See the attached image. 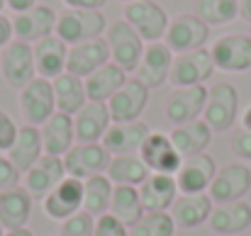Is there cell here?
I'll use <instances>...</instances> for the list:
<instances>
[{
  "label": "cell",
  "instance_id": "cell-1",
  "mask_svg": "<svg viewBox=\"0 0 251 236\" xmlns=\"http://www.w3.org/2000/svg\"><path fill=\"white\" fill-rule=\"evenodd\" d=\"M105 42L110 47V61L117 64L125 73H134L142 54H144V39L134 32V27L127 20H117L107 24L105 29Z\"/></svg>",
  "mask_w": 251,
  "mask_h": 236
},
{
  "label": "cell",
  "instance_id": "cell-2",
  "mask_svg": "<svg viewBox=\"0 0 251 236\" xmlns=\"http://www.w3.org/2000/svg\"><path fill=\"white\" fill-rule=\"evenodd\" d=\"M107 29V20L102 15V10H64L56 20V37L61 42H66L69 47L90 42V39H100L102 32Z\"/></svg>",
  "mask_w": 251,
  "mask_h": 236
},
{
  "label": "cell",
  "instance_id": "cell-3",
  "mask_svg": "<svg viewBox=\"0 0 251 236\" xmlns=\"http://www.w3.org/2000/svg\"><path fill=\"white\" fill-rule=\"evenodd\" d=\"M237 112H239V93L232 83H217L207 90L202 119L212 132H227L237 122Z\"/></svg>",
  "mask_w": 251,
  "mask_h": 236
},
{
  "label": "cell",
  "instance_id": "cell-4",
  "mask_svg": "<svg viewBox=\"0 0 251 236\" xmlns=\"http://www.w3.org/2000/svg\"><path fill=\"white\" fill-rule=\"evenodd\" d=\"M125 20L134 27V32L147 42H164L168 29V15L166 10L156 0H137L125 7Z\"/></svg>",
  "mask_w": 251,
  "mask_h": 236
},
{
  "label": "cell",
  "instance_id": "cell-5",
  "mask_svg": "<svg viewBox=\"0 0 251 236\" xmlns=\"http://www.w3.org/2000/svg\"><path fill=\"white\" fill-rule=\"evenodd\" d=\"M207 37H210V27L195 12H183L168 22L164 44L173 54H185V51L202 49Z\"/></svg>",
  "mask_w": 251,
  "mask_h": 236
},
{
  "label": "cell",
  "instance_id": "cell-6",
  "mask_svg": "<svg viewBox=\"0 0 251 236\" xmlns=\"http://www.w3.org/2000/svg\"><path fill=\"white\" fill-rule=\"evenodd\" d=\"M0 73L5 83L15 90H22L29 80L37 78V66H34V51L32 44L12 39L5 49H2V59H0Z\"/></svg>",
  "mask_w": 251,
  "mask_h": 236
},
{
  "label": "cell",
  "instance_id": "cell-7",
  "mask_svg": "<svg viewBox=\"0 0 251 236\" xmlns=\"http://www.w3.org/2000/svg\"><path fill=\"white\" fill-rule=\"evenodd\" d=\"M215 69L227 73H242L251 69V34L232 32L217 37V42L210 49Z\"/></svg>",
  "mask_w": 251,
  "mask_h": 236
},
{
  "label": "cell",
  "instance_id": "cell-8",
  "mask_svg": "<svg viewBox=\"0 0 251 236\" xmlns=\"http://www.w3.org/2000/svg\"><path fill=\"white\" fill-rule=\"evenodd\" d=\"M20 110L27 119V124L42 127L54 112H56V97H54V85L47 78L29 80L22 90H20Z\"/></svg>",
  "mask_w": 251,
  "mask_h": 236
},
{
  "label": "cell",
  "instance_id": "cell-9",
  "mask_svg": "<svg viewBox=\"0 0 251 236\" xmlns=\"http://www.w3.org/2000/svg\"><path fill=\"white\" fill-rule=\"evenodd\" d=\"M215 71V61L210 49H195V51H185V54H176L173 56V66H171V76L168 83L173 88H190V85H202L205 80L212 76Z\"/></svg>",
  "mask_w": 251,
  "mask_h": 236
},
{
  "label": "cell",
  "instance_id": "cell-10",
  "mask_svg": "<svg viewBox=\"0 0 251 236\" xmlns=\"http://www.w3.org/2000/svg\"><path fill=\"white\" fill-rule=\"evenodd\" d=\"M59 15L49 5H34L25 12H15L12 17V37L27 44H37L44 37H51L56 32Z\"/></svg>",
  "mask_w": 251,
  "mask_h": 236
},
{
  "label": "cell",
  "instance_id": "cell-11",
  "mask_svg": "<svg viewBox=\"0 0 251 236\" xmlns=\"http://www.w3.org/2000/svg\"><path fill=\"white\" fill-rule=\"evenodd\" d=\"M251 190V168L244 163H227L217 170L207 195L212 197L215 205H225V202H237L244 200L247 192Z\"/></svg>",
  "mask_w": 251,
  "mask_h": 236
},
{
  "label": "cell",
  "instance_id": "cell-12",
  "mask_svg": "<svg viewBox=\"0 0 251 236\" xmlns=\"http://www.w3.org/2000/svg\"><path fill=\"white\" fill-rule=\"evenodd\" d=\"M110 161H112V154L102 144H76L64 156V168H66V175L88 180L93 175L107 173Z\"/></svg>",
  "mask_w": 251,
  "mask_h": 236
},
{
  "label": "cell",
  "instance_id": "cell-13",
  "mask_svg": "<svg viewBox=\"0 0 251 236\" xmlns=\"http://www.w3.org/2000/svg\"><path fill=\"white\" fill-rule=\"evenodd\" d=\"M42 205H44V214H47L49 219L59 222V224H61L64 219L78 214V212L83 210V180L66 175V178L42 200Z\"/></svg>",
  "mask_w": 251,
  "mask_h": 236
},
{
  "label": "cell",
  "instance_id": "cell-14",
  "mask_svg": "<svg viewBox=\"0 0 251 236\" xmlns=\"http://www.w3.org/2000/svg\"><path fill=\"white\" fill-rule=\"evenodd\" d=\"M149 105V88L137 78H127V83L110 97L107 110L112 122H137L139 115Z\"/></svg>",
  "mask_w": 251,
  "mask_h": 236
},
{
  "label": "cell",
  "instance_id": "cell-15",
  "mask_svg": "<svg viewBox=\"0 0 251 236\" xmlns=\"http://www.w3.org/2000/svg\"><path fill=\"white\" fill-rule=\"evenodd\" d=\"M215 175H217L215 158L207 156V154H198V156L183 158V163L176 173V183H178V190L183 195H198V192L210 190Z\"/></svg>",
  "mask_w": 251,
  "mask_h": 236
},
{
  "label": "cell",
  "instance_id": "cell-16",
  "mask_svg": "<svg viewBox=\"0 0 251 236\" xmlns=\"http://www.w3.org/2000/svg\"><path fill=\"white\" fill-rule=\"evenodd\" d=\"M173 51L168 49L164 42H151L147 44L144 54H142V61L134 71V78L139 83H144L149 90L154 88H161L164 83H168L171 76V66H173Z\"/></svg>",
  "mask_w": 251,
  "mask_h": 236
},
{
  "label": "cell",
  "instance_id": "cell-17",
  "mask_svg": "<svg viewBox=\"0 0 251 236\" xmlns=\"http://www.w3.org/2000/svg\"><path fill=\"white\" fill-rule=\"evenodd\" d=\"M207 102V88L205 85H190V88H176L166 100V119L178 127L193 119L202 117Z\"/></svg>",
  "mask_w": 251,
  "mask_h": 236
},
{
  "label": "cell",
  "instance_id": "cell-18",
  "mask_svg": "<svg viewBox=\"0 0 251 236\" xmlns=\"http://www.w3.org/2000/svg\"><path fill=\"white\" fill-rule=\"evenodd\" d=\"M112 117L107 110V102L88 100L83 107L74 115V129H76V144H100L105 132L110 129Z\"/></svg>",
  "mask_w": 251,
  "mask_h": 236
},
{
  "label": "cell",
  "instance_id": "cell-19",
  "mask_svg": "<svg viewBox=\"0 0 251 236\" xmlns=\"http://www.w3.org/2000/svg\"><path fill=\"white\" fill-rule=\"evenodd\" d=\"M64 178H66L64 158L44 154L25 173V190L32 195V200H44Z\"/></svg>",
  "mask_w": 251,
  "mask_h": 236
},
{
  "label": "cell",
  "instance_id": "cell-20",
  "mask_svg": "<svg viewBox=\"0 0 251 236\" xmlns=\"http://www.w3.org/2000/svg\"><path fill=\"white\" fill-rule=\"evenodd\" d=\"M139 158L147 163V168L151 173H168V175H176L180 163H183L171 137L164 132H151L147 137V142L139 149Z\"/></svg>",
  "mask_w": 251,
  "mask_h": 236
},
{
  "label": "cell",
  "instance_id": "cell-21",
  "mask_svg": "<svg viewBox=\"0 0 251 236\" xmlns=\"http://www.w3.org/2000/svg\"><path fill=\"white\" fill-rule=\"evenodd\" d=\"M149 134H151V129L142 119H137V122H112L100 144L112 156L139 154V149H142V144L147 142Z\"/></svg>",
  "mask_w": 251,
  "mask_h": 236
},
{
  "label": "cell",
  "instance_id": "cell-22",
  "mask_svg": "<svg viewBox=\"0 0 251 236\" xmlns=\"http://www.w3.org/2000/svg\"><path fill=\"white\" fill-rule=\"evenodd\" d=\"M105 64H110V47H107V42L102 37L69 47L66 71L74 73V76H78V78L85 80L90 73H95L98 69H102Z\"/></svg>",
  "mask_w": 251,
  "mask_h": 236
},
{
  "label": "cell",
  "instance_id": "cell-23",
  "mask_svg": "<svg viewBox=\"0 0 251 236\" xmlns=\"http://www.w3.org/2000/svg\"><path fill=\"white\" fill-rule=\"evenodd\" d=\"M42 149L49 156L64 158L76 146V129H74V117L66 112H54L42 127Z\"/></svg>",
  "mask_w": 251,
  "mask_h": 236
},
{
  "label": "cell",
  "instance_id": "cell-24",
  "mask_svg": "<svg viewBox=\"0 0 251 236\" xmlns=\"http://www.w3.org/2000/svg\"><path fill=\"white\" fill-rule=\"evenodd\" d=\"M34 51V66H37V76L47 80L59 78L61 73H66V61H69V44L61 42L56 34L39 39L37 44H32Z\"/></svg>",
  "mask_w": 251,
  "mask_h": 236
},
{
  "label": "cell",
  "instance_id": "cell-25",
  "mask_svg": "<svg viewBox=\"0 0 251 236\" xmlns=\"http://www.w3.org/2000/svg\"><path fill=\"white\" fill-rule=\"evenodd\" d=\"M139 197H142L144 212H168L178 197L176 175L149 173V178L139 185Z\"/></svg>",
  "mask_w": 251,
  "mask_h": 236
},
{
  "label": "cell",
  "instance_id": "cell-26",
  "mask_svg": "<svg viewBox=\"0 0 251 236\" xmlns=\"http://www.w3.org/2000/svg\"><path fill=\"white\" fill-rule=\"evenodd\" d=\"M212 210H215V202L207 192L178 195L171 207V217L178 229H198L200 224H205L210 219Z\"/></svg>",
  "mask_w": 251,
  "mask_h": 236
},
{
  "label": "cell",
  "instance_id": "cell-27",
  "mask_svg": "<svg viewBox=\"0 0 251 236\" xmlns=\"http://www.w3.org/2000/svg\"><path fill=\"white\" fill-rule=\"evenodd\" d=\"M207 224H210V229L215 234H220V236L242 234V232H247L251 227V205L244 202V200L215 205Z\"/></svg>",
  "mask_w": 251,
  "mask_h": 236
},
{
  "label": "cell",
  "instance_id": "cell-28",
  "mask_svg": "<svg viewBox=\"0 0 251 236\" xmlns=\"http://www.w3.org/2000/svg\"><path fill=\"white\" fill-rule=\"evenodd\" d=\"M176 151L180 154V158L188 156H198V154H205V149L210 146L212 142V129L205 124V119H193V122H185V124H178L168 132Z\"/></svg>",
  "mask_w": 251,
  "mask_h": 236
},
{
  "label": "cell",
  "instance_id": "cell-29",
  "mask_svg": "<svg viewBox=\"0 0 251 236\" xmlns=\"http://www.w3.org/2000/svg\"><path fill=\"white\" fill-rule=\"evenodd\" d=\"M32 217V195L25 188H10L0 192V227L5 232L27 227Z\"/></svg>",
  "mask_w": 251,
  "mask_h": 236
},
{
  "label": "cell",
  "instance_id": "cell-30",
  "mask_svg": "<svg viewBox=\"0 0 251 236\" xmlns=\"http://www.w3.org/2000/svg\"><path fill=\"white\" fill-rule=\"evenodd\" d=\"M42 156H44V149H42V132H39V127H34V124L20 127L17 137H15V144L7 151V158L12 161V165L20 173H27Z\"/></svg>",
  "mask_w": 251,
  "mask_h": 236
},
{
  "label": "cell",
  "instance_id": "cell-31",
  "mask_svg": "<svg viewBox=\"0 0 251 236\" xmlns=\"http://www.w3.org/2000/svg\"><path fill=\"white\" fill-rule=\"evenodd\" d=\"M85 83V93H88V100H95V102H110V97L127 83V73L117 66V64H105L102 69H98L95 73H90Z\"/></svg>",
  "mask_w": 251,
  "mask_h": 236
},
{
  "label": "cell",
  "instance_id": "cell-32",
  "mask_svg": "<svg viewBox=\"0 0 251 236\" xmlns=\"http://www.w3.org/2000/svg\"><path fill=\"white\" fill-rule=\"evenodd\" d=\"M51 85H54V97H56V110L59 112H66V115L74 117L88 102L83 78H78V76H74L69 71L51 80Z\"/></svg>",
  "mask_w": 251,
  "mask_h": 236
},
{
  "label": "cell",
  "instance_id": "cell-33",
  "mask_svg": "<svg viewBox=\"0 0 251 236\" xmlns=\"http://www.w3.org/2000/svg\"><path fill=\"white\" fill-rule=\"evenodd\" d=\"M110 214L117 217L127 229H132V227L144 217L139 188H132V185H115V190H112V202H110Z\"/></svg>",
  "mask_w": 251,
  "mask_h": 236
},
{
  "label": "cell",
  "instance_id": "cell-34",
  "mask_svg": "<svg viewBox=\"0 0 251 236\" xmlns=\"http://www.w3.org/2000/svg\"><path fill=\"white\" fill-rule=\"evenodd\" d=\"M149 168L147 163L139 158V154H125V156H112L110 168H107V178L112 180V185H132L139 188L147 178H149Z\"/></svg>",
  "mask_w": 251,
  "mask_h": 236
},
{
  "label": "cell",
  "instance_id": "cell-35",
  "mask_svg": "<svg viewBox=\"0 0 251 236\" xmlns=\"http://www.w3.org/2000/svg\"><path fill=\"white\" fill-rule=\"evenodd\" d=\"M112 180L102 173V175H93L83 180V212L90 217H102L110 212V202H112Z\"/></svg>",
  "mask_w": 251,
  "mask_h": 236
},
{
  "label": "cell",
  "instance_id": "cell-36",
  "mask_svg": "<svg viewBox=\"0 0 251 236\" xmlns=\"http://www.w3.org/2000/svg\"><path fill=\"white\" fill-rule=\"evenodd\" d=\"M195 15L210 24H227L239 17V0H195Z\"/></svg>",
  "mask_w": 251,
  "mask_h": 236
},
{
  "label": "cell",
  "instance_id": "cell-37",
  "mask_svg": "<svg viewBox=\"0 0 251 236\" xmlns=\"http://www.w3.org/2000/svg\"><path fill=\"white\" fill-rule=\"evenodd\" d=\"M176 222L171 212H144V217L129 229V236H173Z\"/></svg>",
  "mask_w": 251,
  "mask_h": 236
},
{
  "label": "cell",
  "instance_id": "cell-38",
  "mask_svg": "<svg viewBox=\"0 0 251 236\" xmlns=\"http://www.w3.org/2000/svg\"><path fill=\"white\" fill-rule=\"evenodd\" d=\"M95 234V217H90L88 212H78L69 219L61 222L59 236H93Z\"/></svg>",
  "mask_w": 251,
  "mask_h": 236
},
{
  "label": "cell",
  "instance_id": "cell-39",
  "mask_svg": "<svg viewBox=\"0 0 251 236\" xmlns=\"http://www.w3.org/2000/svg\"><path fill=\"white\" fill-rule=\"evenodd\" d=\"M93 236H129V229L117 217H112L107 212V214H102V217L95 219V234Z\"/></svg>",
  "mask_w": 251,
  "mask_h": 236
},
{
  "label": "cell",
  "instance_id": "cell-40",
  "mask_svg": "<svg viewBox=\"0 0 251 236\" xmlns=\"http://www.w3.org/2000/svg\"><path fill=\"white\" fill-rule=\"evenodd\" d=\"M17 129H20V127L12 122V117L0 110V151H10V146L15 144Z\"/></svg>",
  "mask_w": 251,
  "mask_h": 236
},
{
  "label": "cell",
  "instance_id": "cell-41",
  "mask_svg": "<svg viewBox=\"0 0 251 236\" xmlns=\"http://www.w3.org/2000/svg\"><path fill=\"white\" fill-rule=\"evenodd\" d=\"M17 183H20V170L12 165L7 156H0V192L17 188Z\"/></svg>",
  "mask_w": 251,
  "mask_h": 236
},
{
  "label": "cell",
  "instance_id": "cell-42",
  "mask_svg": "<svg viewBox=\"0 0 251 236\" xmlns=\"http://www.w3.org/2000/svg\"><path fill=\"white\" fill-rule=\"evenodd\" d=\"M229 146H232V154H234V156L244 158V161H251V132L239 129V132L232 137Z\"/></svg>",
  "mask_w": 251,
  "mask_h": 236
},
{
  "label": "cell",
  "instance_id": "cell-43",
  "mask_svg": "<svg viewBox=\"0 0 251 236\" xmlns=\"http://www.w3.org/2000/svg\"><path fill=\"white\" fill-rule=\"evenodd\" d=\"M64 2L74 10H102L107 0H64Z\"/></svg>",
  "mask_w": 251,
  "mask_h": 236
},
{
  "label": "cell",
  "instance_id": "cell-44",
  "mask_svg": "<svg viewBox=\"0 0 251 236\" xmlns=\"http://www.w3.org/2000/svg\"><path fill=\"white\" fill-rule=\"evenodd\" d=\"M12 42V20L0 15V49H5Z\"/></svg>",
  "mask_w": 251,
  "mask_h": 236
},
{
  "label": "cell",
  "instance_id": "cell-45",
  "mask_svg": "<svg viewBox=\"0 0 251 236\" xmlns=\"http://www.w3.org/2000/svg\"><path fill=\"white\" fill-rule=\"evenodd\" d=\"M34 5H37V0H7V7L12 12H25V10L34 7Z\"/></svg>",
  "mask_w": 251,
  "mask_h": 236
},
{
  "label": "cell",
  "instance_id": "cell-46",
  "mask_svg": "<svg viewBox=\"0 0 251 236\" xmlns=\"http://www.w3.org/2000/svg\"><path fill=\"white\" fill-rule=\"evenodd\" d=\"M239 17L251 22V0H239Z\"/></svg>",
  "mask_w": 251,
  "mask_h": 236
},
{
  "label": "cell",
  "instance_id": "cell-47",
  "mask_svg": "<svg viewBox=\"0 0 251 236\" xmlns=\"http://www.w3.org/2000/svg\"><path fill=\"white\" fill-rule=\"evenodd\" d=\"M242 129L251 132V105L244 110V115H242Z\"/></svg>",
  "mask_w": 251,
  "mask_h": 236
},
{
  "label": "cell",
  "instance_id": "cell-48",
  "mask_svg": "<svg viewBox=\"0 0 251 236\" xmlns=\"http://www.w3.org/2000/svg\"><path fill=\"white\" fill-rule=\"evenodd\" d=\"M5 236H34V232H29L27 227H22V229H12V232H5Z\"/></svg>",
  "mask_w": 251,
  "mask_h": 236
},
{
  "label": "cell",
  "instance_id": "cell-49",
  "mask_svg": "<svg viewBox=\"0 0 251 236\" xmlns=\"http://www.w3.org/2000/svg\"><path fill=\"white\" fill-rule=\"evenodd\" d=\"M2 7H7V0H0V15H2Z\"/></svg>",
  "mask_w": 251,
  "mask_h": 236
},
{
  "label": "cell",
  "instance_id": "cell-50",
  "mask_svg": "<svg viewBox=\"0 0 251 236\" xmlns=\"http://www.w3.org/2000/svg\"><path fill=\"white\" fill-rule=\"evenodd\" d=\"M122 2H127V5H129V2H137V0H122Z\"/></svg>",
  "mask_w": 251,
  "mask_h": 236
},
{
  "label": "cell",
  "instance_id": "cell-51",
  "mask_svg": "<svg viewBox=\"0 0 251 236\" xmlns=\"http://www.w3.org/2000/svg\"><path fill=\"white\" fill-rule=\"evenodd\" d=\"M0 236H5V234H2V227H0Z\"/></svg>",
  "mask_w": 251,
  "mask_h": 236
}]
</instances>
